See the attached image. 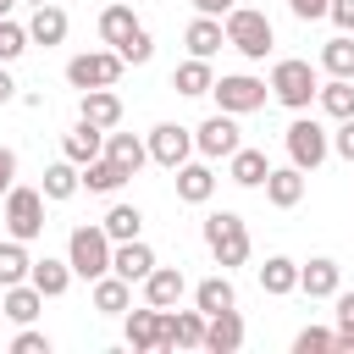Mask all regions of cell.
<instances>
[{"mask_svg":"<svg viewBox=\"0 0 354 354\" xmlns=\"http://www.w3.org/2000/svg\"><path fill=\"white\" fill-rule=\"evenodd\" d=\"M288 11L299 22H315V17H326V0H288Z\"/></svg>","mask_w":354,"mask_h":354,"instance_id":"cell-45","label":"cell"},{"mask_svg":"<svg viewBox=\"0 0 354 354\" xmlns=\"http://www.w3.org/2000/svg\"><path fill=\"white\" fill-rule=\"evenodd\" d=\"M66 266H72V277H88V282L111 271V238H105L100 221L72 227V238H66Z\"/></svg>","mask_w":354,"mask_h":354,"instance_id":"cell-3","label":"cell"},{"mask_svg":"<svg viewBox=\"0 0 354 354\" xmlns=\"http://www.w3.org/2000/svg\"><path fill=\"white\" fill-rule=\"evenodd\" d=\"M238 304V288L227 282V277H205L199 288H194V310H205V315H216V310H232Z\"/></svg>","mask_w":354,"mask_h":354,"instance_id":"cell-32","label":"cell"},{"mask_svg":"<svg viewBox=\"0 0 354 354\" xmlns=\"http://www.w3.org/2000/svg\"><path fill=\"white\" fill-rule=\"evenodd\" d=\"M221 33H227V44H232L238 55H249V61H266L271 44H277L271 17H266V11H249V6H232L227 22H221Z\"/></svg>","mask_w":354,"mask_h":354,"instance_id":"cell-2","label":"cell"},{"mask_svg":"<svg viewBox=\"0 0 354 354\" xmlns=\"http://www.w3.org/2000/svg\"><path fill=\"white\" fill-rule=\"evenodd\" d=\"M28 50V28H17L11 17H0V61H17Z\"/></svg>","mask_w":354,"mask_h":354,"instance_id":"cell-40","label":"cell"},{"mask_svg":"<svg viewBox=\"0 0 354 354\" xmlns=\"http://www.w3.org/2000/svg\"><path fill=\"white\" fill-rule=\"evenodd\" d=\"M111 271H116L122 282H144V277L155 271V249H149L144 238H127V243H111Z\"/></svg>","mask_w":354,"mask_h":354,"instance_id":"cell-12","label":"cell"},{"mask_svg":"<svg viewBox=\"0 0 354 354\" xmlns=\"http://www.w3.org/2000/svg\"><path fill=\"white\" fill-rule=\"evenodd\" d=\"M39 310H44V293H39L33 282H11V288H0V315H11L17 326H28Z\"/></svg>","mask_w":354,"mask_h":354,"instance_id":"cell-22","label":"cell"},{"mask_svg":"<svg viewBox=\"0 0 354 354\" xmlns=\"http://www.w3.org/2000/svg\"><path fill=\"white\" fill-rule=\"evenodd\" d=\"M133 33H138V17H133V6H105V11H100V39H105L111 50H116L122 39H133Z\"/></svg>","mask_w":354,"mask_h":354,"instance_id":"cell-33","label":"cell"},{"mask_svg":"<svg viewBox=\"0 0 354 354\" xmlns=\"http://www.w3.org/2000/svg\"><path fill=\"white\" fill-rule=\"evenodd\" d=\"M116 55H122V61H127V66H144V61H149V55H155V39H149V33H144V28H138V33H133V39H122V44H116Z\"/></svg>","mask_w":354,"mask_h":354,"instance_id":"cell-39","label":"cell"},{"mask_svg":"<svg viewBox=\"0 0 354 354\" xmlns=\"http://www.w3.org/2000/svg\"><path fill=\"white\" fill-rule=\"evenodd\" d=\"M238 144H243V138H238V122H232L227 111H216V116H205V122L194 127V149H199L205 160H227Z\"/></svg>","mask_w":354,"mask_h":354,"instance_id":"cell-9","label":"cell"},{"mask_svg":"<svg viewBox=\"0 0 354 354\" xmlns=\"http://www.w3.org/2000/svg\"><path fill=\"white\" fill-rule=\"evenodd\" d=\"M315 100H321V111L326 116H354V77H332V83H321L315 88Z\"/></svg>","mask_w":354,"mask_h":354,"instance_id":"cell-35","label":"cell"},{"mask_svg":"<svg viewBox=\"0 0 354 354\" xmlns=\"http://www.w3.org/2000/svg\"><path fill=\"white\" fill-rule=\"evenodd\" d=\"M100 155H111V160H116V166H122L127 177H138V166L149 160V144H144L138 133H116V127H111V133H105V149H100Z\"/></svg>","mask_w":354,"mask_h":354,"instance_id":"cell-20","label":"cell"},{"mask_svg":"<svg viewBox=\"0 0 354 354\" xmlns=\"http://www.w3.org/2000/svg\"><path fill=\"white\" fill-rule=\"evenodd\" d=\"M188 155H194V127H183V122H160V127L149 133V160H155V166L177 171Z\"/></svg>","mask_w":354,"mask_h":354,"instance_id":"cell-10","label":"cell"},{"mask_svg":"<svg viewBox=\"0 0 354 354\" xmlns=\"http://www.w3.org/2000/svg\"><path fill=\"white\" fill-rule=\"evenodd\" d=\"M326 155H332V138H326V127H321V122H310V116H299V122L288 127V160H293L299 171H315Z\"/></svg>","mask_w":354,"mask_h":354,"instance_id":"cell-8","label":"cell"},{"mask_svg":"<svg viewBox=\"0 0 354 354\" xmlns=\"http://www.w3.org/2000/svg\"><path fill=\"white\" fill-rule=\"evenodd\" d=\"M66 39V11L50 0V6H33V22H28V44H61Z\"/></svg>","mask_w":354,"mask_h":354,"instance_id":"cell-24","label":"cell"},{"mask_svg":"<svg viewBox=\"0 0 354 354\" xmlns=\"http://www.w3.org/2000/svg\"><path fill=\"white\" fill-rule=\"evenodd\" d=\"M194 11H199V17H227L232 0H194Z\"/></svg>","mask_w":354,"mask_h":354,"instance_id":"cell-47","label":"cell"},{"mask_svg":"<svg viewBox=\"0 0 354 354\" xmlns=\"http://www.w3.org/2000/svg\"><path fill=\"white\" fill-rule=\"evenodd\" d=\"M210 194H216L210 160H183V166H177V199H183V205H205Z\"/></svg>","mask_w":354,"mask_h":354,"instance_id":"cell-18","label":"cell"},{"mask_svg":"<svg viewBox=\"0 0 354 354\" xmlns=\"http://www.w3.org/2000/svg\"><path fill=\"white\" fill-rule=\"evenodd\" d=\"M127 304H133V282H122L116 271L94 277V310L100 315H127Z\"/></svg>","mask_w":354,"mask_h":354,"instance_id":"cell-26","label":"cell"},{"mask_svg":"<svg viewBox=\"0 0 354 354\" xmlns=\"http://www.w3.org/2000/svg\"><path fill=\"white\" fill-rule=\"evenodd\" d=\"M28 6H50V0H28Z\"/></svg>","mask_w":354,"mask_h":354,"instance_id":"cell-50","label":"cell"},{"mask_svg":"<svg viewBox=\"0 0 354 354\" xmlns=\"http://www.w3.org/2000/svg\"><path fill=\"white\" fill-rule=\"evenodd\" d=\"M183 39H188V55H205V61H210V55L227 44V33H221V17H194Z\"/></svg>","mask_w":354,"mask_h":354,"instance_id":"cell-28","label":"cell"},{"mask_svg":"<svg viewBox=\"0 0 354 354\" xmlns=\"http://www.w3.org/2000/svg\"><path fill=\"white\" fill-rule=\"evenodd\" d=\"M11 354H50V337L44 332H17L11 337Z\"/></svg>","mask_w":354,"mask_h":354,"instance_id":"cell-42","label":"cell"},{"mask_svg":"<svg viewBox=\"0 0 354 354\" xmlns=\"http://www.w3.org/2000/svg\"><path fill=\"white\" fill-rule=\"evenodd\" d=\"M260 188H266V199H271L277 210H293V205L304 199V171H299L293 160H288V166H271Z\"/></svg>","mask_w":354,"mask_h":354,"instance_id":"cell-15","label":"cell"},{"mask_svg":"<svg viewBox=\"0 0 354 354\" xmlns=\"http://www.w3.org/2000/svg\"><path fill=\"white\" fill-rule=\"evenodd\" d=\"M205 348L210 354H238L243 348V315H238V304L205 315Z\"/></svg>","mask_w":354,"mask_h":354,"instance_id":"cell-14","label":"cell"},{"mask_svg":"<svg viewBox=\"0 0 354 354\" xmlns=\"http://www.w3.org/2000/svg\"><path fill=\"white\" fill-rule=\"evenodd\" d=\"M332 149H337L343 160H354V116H343V122H337V133H332Z\"/></svg>","mask_w":354,"mask_h":354,"instance_id":"cell-43","label":"cell"},{"mask_svg":"<svg viewBox=\"0 0 354 354\" xmlns=\"http://www.w3.org/2000/svg\"><path fill=\"white\" fill-rule=\"evenodd\" d=\"M332 299H337V332H332V348H337V354H354V293L337 288Z\"/></svg>","mask_w":354,"mask_h":354,"instance_id":"cell-38","label":"cell"},{"mask_svg":"<svg viewBox=\"0 0 354 354\" xmlns=\"http://www.w3.org/2000/svg\"><path fill=\"white\" fill-rule=\"evenodd\" d=\"M100 149H105V127H94V122H83V116H77V127H72V133L61 138V155H66L72 166H88V160H94Z\"/></svg>","mask_w":354,"mask_h":354,"instance_id":"cell-19","label":"cell"},{"mask_svg":"<svg viewBox=\"0 0 354 354\" xmlns=\"http://www.w3.org/2000/svg\"><path fill=\"white\" fill-rule=\"evenodd\" d=\"M183 293H188V277H183L177 266H155V271L144 277V304H155V310H171Z\"/></svg>","mask_w":354,"mask_h":354,"instance_id":"cell-17","label":"cell"},{"mask_svg":"<svg viewBox=\"0 0 354 354\" xmlns=\"http://www.w3.org/2000/svg\"><path fill=\"white\" fill-rule=\"evenodd\" d=\"M77 111H83V122H94V127H105V133L122 122V100H116L111 88H83V105H77Z\"/></svg>","mask_w":354,"mask_h":354,"instance_id":"cell-27","label":"cell"},{"mask_svg":"<svg viewBox=\"0 0 354 354\" xmlns=\"http://www.w3.org/2000/svg\"><path fill=\"white\" fill-rule=\"evenodd\" d=\"M100 227H105V238H111V243H127V238H138V232H144V210H138V205H111Z\"/></svg>","mask_w":354,"mask_h":354,"instance_id":"cell-31","label":"cell"},{"mask_svg":"<svg viewBox=\"0 0 354 354\" xmlns=\"http://www.w3.org/2000/svg\"><path fill=\"white\" fill-rule=\"evenodd\" d=\"M28 249H22V238H6L0 243V288H11V282H28Z\"/></svg>","mask_w":354,"mask_h":354,"instance_id":"cell-37","label":"cell"},{"mask_svg":"<svg viewBox=\"0 0 354 354\" xmlns=\"http://www.w3.org/2000/svg\"><path fill=\"white\" fill-rule=\"evenodd\" d=\"M6 232L22 243H33L44 232V194L39 188H17V183L6 188Z\"/></svg>","mask_w":354,"mask_h":354,"instance_id":"cell-6","label":"cell"},{"mask_svg":"<svg viewBox=\"0 0 354 354\" xmlns=\"http://www.w3.org/2000/svg\"><path fill=\"white\" fill-rule=\"evenodd\" d=\"M39 194H44L50 205L72 199V194H77V166H72V160H55V166H44V183H39Z\"/></svg>","mask_w":354,"mask_h":354,"instance_id":"cell-34","label":"cell"},{"mask_svg":"<svg viewBox=\"0 0 354 354\" xmlns=\"http://www.w3.org/2000/svg\"><path fill=\"white\" fill-rule=\"evenodd\" d=\"M17 183V149H6L0 144V199H6V188Z\"/></svg>","mask_w":354,"mask_h":354,"instance_id":"cell-46","label":"cell"},{"mask_svg":"<svg viewBox=\"0 0 354 354\" xmlns=\"http://www.w3.org/2000/svg\"><path fill=\"white\" fill-rule=\"evenodd\" d=\"M321 66H326L332 77H354V39H348V33L326 39V44H321Z\"/></svg>","mask_w":354,"mask_h":354,"instance_id":"cell-36","label":"cell"},{"mask_svg":"<svg viewBox=\"0 0 354 354\" xmlns=\"http://www.w3.org/2000/svg\"><path fill=\"white\" fill-rule=\"evenodd\" d=\"M326 17H332L343 33H354V0H326Z\"/></svg>","mask_w":354,"mask_h":354,"instance_id":"cell-44","label":"cell"},{"mask_svg":"<svg viewBox=\"0 0 354 354\" xmlns=\"http://www.w3.org/2000/svg\"><path fill=\"white\" fill-rule=\"evenodd\" d=\"M122 183H127V171L111 155H94L88 166H77V188H88V194H116Z\"/></svg>","mask_w":354,"mask_h":354,"instance_id":"cell-23","label":"cell"},{"mask_svg":"<svg viewBox=\"0 0 354 354\" xmlns=\"http://www.w3.org/2000/svg\"><path fill=\"white\" fill-rule=\"evenodd\" d=\"M11 6H17V0H0V17H11Z\"/></svg>","mask_w":354,"mask_h":354,"instance_id":"cell-49","label":"cell"},{"mask_svg":"<svg viewBox=\"0 0 354 354\" xmlns=\"http://www.w3.org/2000/svg\"><path fill=\"white\" fill-rule=\"evenodd\" d=\"M28 282H33V288H39L44 299H61V293L72 288V266H66V260H50V254H44V260H33V266H28Z\"/></svg>","mask_w":354,"mask_h":354,"instance_id":"cell-25","label":"cell"},{"mask_svg":"<svg viewBox=\"0 0 354 354\" xmlns=\"http://www.w3.org/2000/svg\"><path fill=\"white\" fill-rule=\"evenodd\" d=\"M210 94H216V105H221L227 116H249V111H260V105H266V83H260V77H249V72L216 77V83H210Z\"/></svg>","mask_w":354,"mask_h":354,"instance_id":"cell-7","label":"cell"},{"mask_svg":"<svg viewBox=\"0 0 354 354\" xmlns=\"http://www.w3.org/2000/svg\"><path fill=\"white\" fill-rule=\"evenodd\" d=\"M293 354H332V332L326 326H304L293 337Z\"/></svg>","mask_w":354,"mask_h":354,"instance_id":"cell-41","label":"cell"},{"mask_svg":"<svg viewBox=\"0 0 354 354\" xmlns=\"http://www.w3.org/2000/svg\"><path fill=\"white\" fill-rule=\"evenodd\" d=\"M210 83H216V72H210L205 55H188V61L171 72V88H177V94H210Z\"/></svg>","mask_w":354,"mask_h":354,"instance_id":"cell-30","label":"cell"},{"mask_svg":"<svg viewBox=\"0 0 354 354\" xmlns=\"http://www.w3.org/2000/svg\"><path fill=\"white\" fill-rule=\"evenodd\" d=\"M122 55L116 50H88V55H72L66 61V83L83 94V88H116V77H122Z\"/></svg>","mask_w":354,"mask_h":354,"instance_id":"cell-5","label":"cell"},{"mask_svg":"<svg viewBox=\"0 0 354 354\" xmlns=\"http://www.w3.org/2000/svg\"><path fill=\"white\" fill-rule=\"evenodd\" d=\"M11 94H17V83H11V72H6V61H0V105H6Z\"/></svg>","mask_w":354,"mask_h":354,"instance_id":"cell-48","label":"cell"},{"mask_svg":"<svg viewBox=\"0 0 354 354\" xmlns=\"http://www.w3.org/2000/svg\"><path fill=\"white\" fill-rule=\"evenodd\" d=\"M266 88H271L288 111H304V105L315 100V88H321V83H315V66H310V61L288 55V61H277V66H271V83H266Z\"/></svg>","mask_w":354,"mask_h":354,"instance_id":"cell-4","label":"cell"},{"mask_svg":"<svg viewBox=\"0 0 354 354\" xmlns=\"http://www.w3.org/2000/svg\"><path fill=\"white\" fill-rule=\"evenodd\" d=\"M337 288H343V266H337V260L315 254L310 266H299V293H310V299H332Z\"/></svg>","mask_w":354,"mask_h":354,"instance_id":"cell-16","label":"cell"},{"mask_svg":"<svg viewBox=\"0 0 354 354\" xmlns=\"http://www.w3.org/2000/svg\"><path fill=\"white\" fill-rule=\"evenodd\" d=\"M205 249L216 254L221 271L243 266V260H249V227H243V216H238V210H210V216H205Z\"/></svg>","mask_w":354,"mask_h":354,"instance_id":"cell-1","label":"cell"},{"mask_svg":"<svg viewBox=\"0 0 354 354\" xmlns=\"http://www.w3.org/2000/svg\"><path fill=\"white\" fill-rule=\"evenodd\" d=\"M160 348H205V310H166Z\"/></svg>","mask_w":354,"mask_h":354,"instance_id":"cell-13","label":"cell"},{"mask_svg":"<svg viewBox=\"0 0 354 354\" xmlns=\"http://www.w3.org/2000/svg\"><path fill=\"white\" fill-rule=\"evenodd\" d=\"M160 321H166V310H155V304L127 310V332H122V337H127V348H133V354H155V348H160V337H166V326H160Z\"/></svg>","mask_w":354,"mask_h":354,"instance_id":"cell-11","label":"cell"},{"mask_svg":"<svg viewBox=\"0 0 354 354\" xmlns=\"http://www.w3.org/2000/svg\"><path fill=\"white\" fill-rule=\"evenodd\" d=\"M260 288H266L271 299L293 293V288H299V260H288V254H271V260L260 266Z\"/></svg>","mask_w":354,"mask_h":354,"instance_id":"cell-29","label":"cell"},{"mask_svg":"<svg viewBox=\"0 0 354 354\" xmlns=\"http://www.w3.org/2000/svg\"><path fill=\"white\" fill-rule=\"evenodd\" d=\"M266 171H271L266 149H249V144H238V149L227 155V177H232L238 188H260V183H266Z\"/></svg>","mask_w":354,"mask_h":354,"instance_id":"cell-21","label":"cell"}]
</instances>
